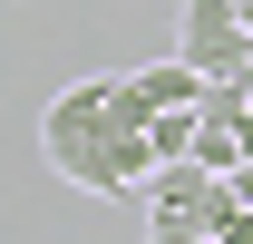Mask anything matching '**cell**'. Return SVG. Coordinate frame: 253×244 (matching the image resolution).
<instances>
[{
    "mask_svg": "<svg viewBox=\"0 0 253 244\" xmlns=\"http://www.w3.org/2000/svg\"><path fill=\"white\" fill-rule=\"evenodd\" d=\"M214 244H253V205H224L214 215Z\"/></svg>",
    "mask_w": 253,
    "mask_h": 244,
    "instance_id": "7",
    "label": "cell"
},
{
    "mask_svg": "<svg viewBox=\"0 0 253 244\" xmlns=\"http://www.w3.org/2000/svg\"><path fill=\"white\" fill-rule=\"evenodd\" d=\"M175 59L205 68V78H244V68H253L244 0H185V10H175Z\"/></svg>",
    "mask_w": 253,
    "mask_h": 244,
    "instance_id": "2",
    "label": "cell"
},
{
    "mask_svg": "<svg viewBox=\"0 0 253 244\" xmlns=\"http://www.w3.org/2000/svg\"><path fill=\"white\" fill-rule=\"evenodd\" d=\"M244 156H253V108H244Z\"/></svg>",
    "mask_w": 253,
    "mask_h": 244,
    "instance_id": "10",
    "label": "cell"
},
{
    "mask_svg": "<svg viewBox=\"0 0 253 244\" xmlns=\"http://www.w3.org/2000/svg\"><path fill=\"white\" fill-rule=\"evenodd\" d=\"M195 118H205V108H156V118H146L156 156H195Z\"/></svg>",
    "mask_w": 253,
    "mask_h": 244,
    "instance_id": "6",
    "label": "cell"
},
{
    "mask_svg": "<svg viewBox=\"0 0 253 244\" xmlns=\"http://www.w3.org/2000/svg\"><path fill=\"white\" fill-rule=\"evenodd\" d=\"M195 166L234 176V166H244V118H214V108H205V118H195Z\"/></svg>",
    "mask_w": 253,
    "mask_h": 244,
    "instance_id": "5",
    "label": "cell"
},
{
    "mask_svg": "<svg viewBox=\"0 0 253 244\" xmlns=\"http://www.w3.org/2000/svg\"><path fill=\"white\" fill-rule=\"evenodd\" d=\"M146 244H214V225H146Z\"/></svg>",
    "mask_w": 253,
    "mask_h": 244,
    "instance_id": "8",
    "label": "cell"
},
{
    "mask_svg": "<svg viewBox=\"0 0 253 244\" xmlns=\"http://www.w3.org/2000/svg\"><path fill=\"white\" fill-rule=\"evenodd\" d=\"M244 30H253V0H244Z\"/></svg>",
    "mask_w": 253,
    "mask_h": 244,
    "instance_id": "11",
    "label": "cell"
},
{
    "mask_svg": "<svg viewBox=\"0 0 253 244\" xmlns=\"http://www.w3.org/2000/svg\"><path fill=\"white\" fill-rule=\"evenodd\" d=\"M224 205H234V185L214 166H195V156H166L146 176V225H214Z\"/></svg>",
    "mask_w": 253,
    "mask_h": 244,
    "instance_id": "3",
    "label": "cell"
},
{
    "mask_svg": "<svg viewBox=\"0 0 253 244\" xmlns=\"http://www.w3.org/2000/svg\"><path fill=\"white\" fill-rule=\"evenodd\" d=\"M205 88H214V78H205V68H185V59H146V68H126V98H136L146 118H156V108H205Z\"/></svg>",
    "mask_w": 253,
    "mask_h": 244,
    "instance_id": "4",
    "label": "cell"
},
{
    "mask_svg": "<svg viewBox=\"0 0 253 244\" xmlns=\"http://www.w3.org/2000/svg\"><path fill=\"white\" fill-rule=\"evenodd\" d=\"M224 185H234V205H253V156H244V166H234Z\"/></svg>",
    "mask_w": 253,
    "mask_h": 244,
    "instance_id": "9",
    "label": "cell"
},
{
    "mask_svg": "<svg viewBox=\"0 0 253 244\" xmlns=\"http://www.w3.org/2000/svg\"><path fill=\"white\" fill-rule=\"evenodd\" d=\"M39 147L68 185H88L107 205H146V176L166 156L146 137V108L126 98V78H68L49 108H39Z\"/></svg>",
    "mask_w": 253,
    "mask_h": 244,
    "instance_id": "1",
    "label": "cell"
}]
</instances>
